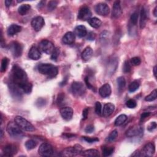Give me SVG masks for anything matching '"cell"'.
<instances>
[{
  "label": "cell",
  "instance_id": "obj_1",
  "mask_svg": "<svg viewBox=\"0 0 157 157\" xmlns=\"http://www.w3.org/2000/svg\"><path fill=\"white\" fill-rule=\"evenodd\" d=\"M12 79L13 83L17 86L28 82L27 75L24 69L18 65H14L12 69Z\"/></svg>",
  "mask_w": 157,
  "mask_h": 157
},
{
  "label": "cell",
  "instance_id": "obj_2",
  "mask_svg": "<svg viewBox=\"0 0 157 157\" xmlns=\"http://www.w3.org/2000/svg\"><path fill=\"white\" fill-rule=\"evenodd\" d=\"M38 70L40 74L47 75L49 77H54L59 73L57 66L48 63L40 64L38 66Z\"/></svg>",
  "mask_w": 157,
  "mask_h": 157
},
{
  "label": "cell",
  "instance_id": "obj_3",
  "mask_svg": "<svg viewBox=\"0 0 157 157\" xmlns=\"http://www.w3.org/2000/svg\"><path fill=\"white\" fill-rule=\"evenodd\" d=\"M6 130L9 135L14 139H20L24 136V133L15 122L10 121L8 123Z\"/></svg>",
  "mask_w": 157,
  "mask_h": 157
},
{
  "label": "cell",
  "instance_id": "obj_4",
  "mask_svg": "<svg viewBox=\"0 0 157 157\" xmlns=\"http://www.w3.org/2000/svg\"><path fill=\"white\" fill-rule=\"evenodd\" d=\"M14 121L23 130L26 131H33L35 130L30 122H29L27 120L21 117V116H16L14 119Z\"/></svg>",
  "mask_w": 157,
  "mask_h": 157
},
{
  "label": "cell",
  "instance_id": "obj_5",
  "mask_svg": "<svg viewBox=\"0 0 157 157\" xmlns=\"http://www.w3.org/2000/svg\"><path fill=\"white\" fill-rule=\"evenodd\" d=\"M82 152V147L79 144L75 145L74 147H68L62 152V155L65 156H75Z\"/></svg>",
  "mask_w": 157,
  "mask_h": 157
},
{
  "label": "cell",
  "instance_id": "obj_6",
  "mask_svg": "<svg viewBox=\"0 0 157 157\" xmlns=\"http://www.w3.org/2000/svg\"><path fill=\"white\" fill-rule=\"evenodd\" d=\"M55 49L53 43L48 40H43L39 44V50L47 55L52 54Z\"/></svg>",
  "mask_w": 157,
  "mask_h": 157
},
{
  "label": "cell",
  "instance_id": "obj_7",
  "mask_svg": "<svg viewBox=\"0 0 157 157\" xmlns=\"http://www.w3.org/2000/svg\"><path fill=\"white\" fill-rule=\"evenodd\" d=\"M38 153L40 156H50L54 154V149L52 145L48 143H43L40 145Z\"/></svg>",
  "mask_w": 157,
  "mask_h": 157
},
{
  "label": "cell",
  "instance_id": "obj_8",
  "mask_svg": "<svg viewBox=\"0 0 157 157\" xmlns=\"http://www.w3.org/2000/svg\"><path fill=\"white\" fill-rule=\"evenodd\" d=\"M85 87L83 83L80 82H74L71 85V90L74 95L82 96L85 92Z\"/></svg>",
  "mask_w": 157,
  "mask_h": 157
},
{
  "label": "cell",
  "instance_id": "obj_9",
  "mask_svg": "<svg viewBox=\"0 0 157 157\" xmlns=\"http://www.w3.org/2000/svg\"><path fill=\"white\" fill-rule=\"evenodd\" d=\"M91 15L90 9L87 6H83L79 9L77 17L81 20H89L91 19Z\"/></svg>",
  "mask_w": 157,
  "mask_h": 157
},
{
  "label": "cell",
  "instance_id": "obj_10",
  "mask_svg": "<svg viewBox=\"0 0 157 157\" xmlns=\"http://www.w3.org/2000/svg\"><path fill=\"white\" fill-rule=\"evenodd\" d=\"M95 11L96 13L100 15L101 16H106L110 13V9L108 5L106 3H98L95 6Z\"/></svg>",
  "mask_w": 157,
  "mask_h": 157
},
{
  "label": "cell",
  "instance_id": "obj_11",
  "mask_svg": "<svg viewBox=\"0 0 157 157\" xmlns=\"http://www.w3.org/2000/svg\"><path fill=\"white\" fill-rule=\"evenodd\" d=\"M9 49L12 54L15 57H19L22 55L23 48L22 45L18 42H13L10 44Z\"/></svg>",
  "mask_w": 157,
  "mask_h": 157
},
{
  "label": "cell",
  "instance_id": "obj_12",
  "mask_svg": "<svg viewBox=\"0 0 157 157\" xmlns=\"http://www.w3.org/2000/svg\"><path fill=\"white\" fill-rule=\"evenodd\" d=\"M31 26L33 29L36 31H39L41 30L42 28L45 24V22L43 17L40 16H38L34 17L31 21Z\"/></svg>",
  "mask_w": 157,
  "mask_h": 157
},
{
  "label": "cell",
  "instance_id": "obj_13",
  "mask_svg": "<svg viewBox=\"0 0 157 157\" xmlns=\"http://www.w3.org/2000/svg\"><path fill=\"white\" fill-rule=\"evenodd\" d=\"M143 133V128L140 126H134L126 132V136L128 137H132L142 135Z\"/></svg>",
  "mask_w": 157,
  "mask_h": 157
},
{
  "label": "cell",
  "instance_id": "obj_14",
  "mask_svg": "<svg viewBox=\"0 0 157 157\" xmlns=\"http://www.w3.org/2000/svg\"><path fill=\"white\" fill-rule=\"evenodd\" d=\"M155 152V147L153 143H148L144 147L142 152H140L141 156H152Z\"/></svg>",
  "mask_w": 157,
  "mask_h": 157
},
{
  "label": "cell",
  "instance_id": "obj_15",
  "mask_svg": "<svg viewBox=\"0 0 157 157\" xmlns=\"http://www.w3.org/2000/svg\"><path fill=\"white\" fill-rule=\"evenodd\" d=\"M60 114L62 118L65 120H70L73 115V110L71 107H65L60 109Z\"/></svg>",
  "mask_w": 157,
  "mask_h": 157
},
{
  "label": "cell",
  "instance_id": "obj_16",
  "mask_svg": "<svg viewBox=\"0 0 157 157\" xmlns=\"http://www.w3.org/2000/svg\"><path fill=\"white\" fill-rule=\"evenodd\" d=\"M17 152V148L14 145L8 144L3 148L4 156H13Z\"/></svg>",
  "mask_w": 157,
  "mask_h": 157
},
{
  "label": "cell",
  "instance_id": "obj_17",
  "mask_svg": "<svg viewBox=\"0 0 157 157\" xmlns=\"http://www.w3.org/2000/svg\"><path fill=\"white\" fill-rule=\"evenodd\" d=\"M40 56H41V54L39 49V48L36 47V46H33L30 49V51L28 52V57L30 59L33 60H39Z\"/></svg>",
  "mask_w": 157,
  "mask_h": 157
},
{
  "label": "cell",
  "instance_id": "obj_18",
  "mask_svg": "<svg viewBox=\"0 0 157 157\" xmlns=\"http://www.w3.org/2000/svg\"><path fill=\"white\" fill-rule=\"evenodd\" d=\"M99 94L103 98L108 97L111 94V87L109 84L103 85L99 90Z\"/></svg>",
  "mask_w": 157,
  "mask_h": 157
},
{
  "label": "cell",
  "instance_id": "obj_19",
  "mask_svg": "<svg viewBox=\"0 0 157 157\" xmlns=\"http://www.w3.org/2000/svg\"><path fill=\"white\" fill-rule=\"evenodd\" d=\"M63 43L66 45H71L75 41V34L73 32L66 33L62 38Z\"/></svg>",
  "mask_w": 157,
  "mask_h": 157
},
{
  "label": "cell",
  "instance_id": "obj_20",
  "mask_svg": "<svg viewBox=\"0 0 157 157\" xmlns=\"http://www.w3.org/2000/svg\"><path fill=\"white\" fill-rule=\"evenodd\" d=\"M122 14V9L120 1H116L113 6L112 16L114 18H119Z\"/></svg>",
  "mask_w": 157,
  "mask_h": 157
},
{
  "label": "cell",
  "instance_id": "obj_21",
  "mask_svg": "<svg viewBox=\"0 0 157 157\" xmlns=\"http://www.w3.org/2000/svg\"><path fill=\"white\" fill-rule=\"evenodd\" d=\"M115 106L113 104L109 103L106 104L104 106L103 110V115L104 117H108V116L111 115L114 111Z\"/></svg>",
  "mask_w": 157,
  "mask_h": 157
},
{
  "label": "cell",
  "instance_id": "obj_22",
  "mask_svg": "<svg viewBox=\"0 0 157 157\" xmlns=\"http://www.w3.org/2000/svg\"><path fill=\"white\" fill-rule=\"evenodd\" d=\"M87 34V28L84 25H79L74 29V34L79 38H84Z\"/></svg>",
  "mask_w": 157,
  "mask_h": 157
},
{
  "label": "cell",
  "instance_id": "obj_23",
  "mask_svg": "<svg viewBox=\"0 0 157 157\" xmlns=\"http://www.w3.org/2000/svg\"><path fill=\"white\" fill-rule=\"evenodd\" d=\"M118 66V61L117 59H112L110 60V61L108 63V68H107V71L108 73L112 75L114 73L116 69H117V68Z\"/></svg>",
  "mask_w": 157,
  "mask_h": 157
},
{
  "label": "cell",
  "instance_id": "obj_24",
  "mask_svg": "<svg viewBox=\"0 0 157 157\" xmlns=\"http://www.w3.org/2000/svg\"><path fill=\"white\" fill-rule=\"evenodd\" d=\"M21 30H22V27L20 26L16 25V24H13L9 27L7 33L9 36H12L15 35V34H16L17 33L20 32Z\"/></svg>",
  "mask_w": 157,
  "mask_h": 157
},
{
  "label": "cell",
  "instance_id": "obj_25",
  "mask_svg": "<svg viewBox=\"0 0 157 157\" xmlns=\"http://www.w3.org/2000/svg\"><path fill=\"white\" fill-rule=\"evenodd\" d=\"M93 54H94V51H93L92 49L90 47H87L82 52L81 57L84 60L88 61L92 57Z\"/></svg>",
  "mask_w": 157,
  "mask_h": 157
},
{
  "label": "cell",
  "instance_id": "obj_26",
  "mask_svg": "<svg viewBox=\"0 0 157 157\" xmlns=\"http://www.w3.org/2000/svg\"><path fill=\"white\" fill-rule=\"evenodd\" d=\"M18 87L22 90V91H24L25 94H30L32 91V84L29 82L28 81L20 85Z\"/></svg>",
  "mask_w": 157,
  "mask_h": 157
},
{
  "label": "cell",
  "instance_id": "obj_27",
  "mask_svg": "<svg viewBox=\"0 0 157 157\" xmlns=\"http://www.w3.org/2000/svg\"><path fill=\"white\" fill-rule=\"evenodd\" d=\"M82 156H89V157H97L100 156V154L97 150L95 149H89L85 151H82Z\"/></svg>",
  "mask_w": 157,
  "mask_h": 157
},
{
  "label": "cell",
  "instance_id": "obj_28",
  "mask_svg": "<svg viewBox=\"0 0 157 157\" xmlns=\"http://www.w3.org/2000/svg\"><path fill=\"white\" fill-rule=\"evenodd\" d=\"M141 17H140V28H144L147 22V14L144 8H142L141 10Z\"/></svg>",
  "mask_w": 157,
  "mask_h": 157
},
{
  "label": "cell",
  "instance_id": "obj_29",
  "mask_svg": "<svg viewBox=\"0 0 157 157\" xmlns=\"http://www.w3.org/2000/svg\"><path fill=\"white\" fill-rule=\"evenodd\" d=\"M89 24L90 26L94 28H98L100 27L102 24V22L100 19H99L96 17H94V18H91L88 20Z\"/></svg>",
  "mask_w": 157,
  "mask_h": 157
},
{
  "label": "cell",
  "instance_id": "obj_30",
  "mask_svg": "<svg viewBox=\"0 0 157 157\" xmlns=\"http://www.w3.org/2000/svg\"><path fill=\"white\" fill-rule=\"evenodd\" d=\"M31 9V6L30 4H23L21 5L20 6L18 9V13H19L20 15H25L27 14V13L28 12L29 10Z\"/></svg>",
  "mask_w": 157,
  "mask_h": 157
},
{
  "label": "cell",
  "instance_id": "obj_31",
  "mask_svg": "<svg viewBox=\"0 0 157 157\" xmlns=\"http://www.w3.org/2000/svg\"><path fill=\"white\" fill-rule=\"evenodd\" d=\"M127 120V116L125 114H121L120 115L119 117H117V119H115L114 124L115 126H120L121 125H123L125 122Z\"/></svg>",
  "mask_w": 157,
  "mask_h": 157
},
{
  "label": "cell",
  "instance_id": "obj_32",
  "mask_svg": "<svg viewBox=\"0 0 157 157\" xmlns=\"http://www.w3.org/2000/svg\"><path fill=\"white\" fill-rule=\"evenodd\" d=\"M117 136H118V131L117 130H115L109 134V136L106 139V141L107 142H112L115 140Z\"/></svg>",
  "mask_w": 157,
  "mask_h": 157
},
{
  "label": "cell",
  "instance_id": "obj_33",
  "mask_svg": "<svg viewBox=\"0 0 157 157\" xmlns=\"http://www.w3.org/2000/svg\"><path fill=\"white\" fill-rule=\"evenodd\" d=\"M139 86H140V83L139 81L137 80H134L129 85L128 90L130 92H135L139 89Z\"/></svg>",
  "mask_w": 157,
  "mask_h": 157
},
{
  "label": "cell",
  "instance_id": "obj_34",
  "mask_svg": "<svg viewBox=\"0 0 157 157\" xmlns=\"http://www.w3.org/2000/svg\"><path fill=\"white\" fill-rule=\"evenodd\" d=\"M119 90L120 91L123 90L126 85V80L124 77H119L117 79Z\"/></svg>",
  "mask_w": 157,
  "mask_h": 157
},
{
  "label": "cell",
  "instance_id": "obj_35",
  "mask_svg": "<svg viewBox=\"0 0 157 157\" xmlns=\"http://www.w3.org/2000/svg\"><path fill=\"white\" fill-rule=\"evenodd\" d=\"M114 151V148L112 147H104L103 148V155L104 156H108L111 155Z\"/></svg>",
  "mask_w": 157,
  "mask_h": 157
},
{
  "label": "cell",
  "instance_id": "obj_36",
  "mask_svg": "<svg viewBox=\"0 0 157 157\" xmlns=\"http://www.w3.org/2000/svg\"><path fill=\"white\" fill-rule=\"evenodd\" d=\"M37 145V142L33 140V139H30L26 142L25 147L28 150H31L35 148Z\"/></svg>",
  "mask_w": 157,
  "mask_h": 157
},
{
  "label": "cell",
  "instance_id": "obj_37",
  "mask_svg": "<svg viewBox=\"0 0 157 157\" xmlns=\"http://www.w3.org/2000/svg\"><path fill=\"white\" fill-rule=\"evenodd\" d=\"M157 97V91L156 90H154L150 95L147 96L145 98V100L146 101L150 102V101H153L155 100Z\"/></svg>",
  "mask_w": 157,
  "mask_h": 157
},
{
  "label": "cell",
  "instance_id": "obj_38",
  "mask_svg": "<svg viewBox=\"0 0 157 157\" xmlns=\"http://www.w3.org/2000/svg\"><path fill=\"white\" fill-rule=\"evenodd\" d=\"M8 63H9V59H8V58L6 57L3 58L1 61V73L5 72L6 70L7 67L8 66Z\"/></svg>",
  "mask_w": 157,
  "mask_h": 157
},
{
  "label": "cell",
  "instance_id": "obj_39",
  "mask_svg": "<svg viewBox=\"0 0 157 157\" xmlns=\"http://www.w3.org/2000/svg\"><path fill=\"white\" fill-rule=\"evenodd\" d=\"M109 33L108 31H104L101 33L100 36V40L102 44L107 42V40L109 39Z\"/></svg>",
  "mask_w": 157,
  "mask_h": 157
},
{
  "label": "cell",
  "instance_id": "obj_40",
  "mask_svg": "<svg viewBox=\"0 0 157 157\" xmlns=\"http://www.w3.org/2000/svg\"><path fill=\"white\" fill-rule=\"evenodd\" d=\"M137 20H138V13L137 12H135L133 14H132L130 17V21L131 24L133 25H136L137 23Z\"/></svg>",
  "mask_w": 157,
  "mask_h": 157
},
{
  "label": "cell",
  "instance_id": "obj_41",
  "mask_svg": "<svg viewBox=\"0 0 157 157\" xmlns=\"http://www.w3.org/2000/svg\"><path fill=\"white\" fill-rule=\"evenodd\" d=\"M51 59L53 61H57L58 58H59V56L60 55V50L58 48H55L54 52H52V54H51Z\"/></svg>",
  "mask_w": 157,
  "mask_h": 157
},
{
  "label": "cell",
  "instance_id": "obj_42",
  "mask_svg": "<svg viewBox=\"0 0 157 157\" xmlns=\"http://www.w3.org/2000/svg\"><path fill=\"white\" fill-rule=\"evenodd\" d=\"M58 2L56 1H51L48 3L47 5V9L49 11L54 10L57 6Z\"/></svg>",
  "mask_w": 157,
  "mask_h": 157
},
{
  "label": "cell",
  "instance_id": "obj_43",
  "mask_svg": "<svg viewBox=\"0 0 157 157\" xmlns=\"http://www.w3.org/2000/svg\"><path fill=\"white\" fill-rule=\"evenodd\" d=\"M102 106L100 102H96L95 104V112L97 115H101L103 113Z\"/></svg>",
  "mask_w": 157,
  "mask_h": 157
},
{
  "label": "cell",
  "instance_id": "obj_44",
  "mask_svg": "<svg viewBox=\"0 0 157 157\" xmlns=\"http://www.w3.org/2000/svg\"><path fill=\"white\" fill-rule=\"evenodd\" d=\"M141 60L140 59V58L137 57H133L131 60V63L133 66H139L141 64Z\"/></svg>",
  "mask_w": 157,
  "mask_h": 157
},
{
  "label": "cell",
  "instance_id": "obj_45",
  "mask_svg": "<svg viewBox=\"0 0 157 157\" xmlns=\"http://www.w3.org/2000/svg\"><path fill=\"white\" fill-rule=\"evenodd\" d=\"M123 70L124 72L125 73H130L131 70V65L130 64L129 61H126L124 64V66H123Z\"/></svg>",
  "mask_w": 157,
  "mask_h": 157
},
{
  "label": "cell",
  "instance_id": "obj_46",
  "mask_svg": "<svg viewBox=\"0 0 157 157\" xmlns=\"http://www.w3.org/2000/svg\"><path fill=\"white\" fill-rule=\"evenodd\" d=\"M126 106L128 107V108H130V109H133L136 107L137 106V103L134 100H130L128 101H126Z\"/></svg>",
  "mask_w": 157,
  "mask_h": 157
},
{
  "label": "cell",
  "instance_id": "obj_47",
  "mask_svg": "<svg viewBox=\"0 0 157 157\" xmlns=\"http://www.w3.org/2000/svg\"><path fill=\"white\" fill-rule=\"evenodd\" d=\"M82 138L88 143H95L96 142L99 141V139L97 137H90L84 136L82 137Z\"/></svg>",
  "mask_w": 157,
  "mask_h": 157
},
{
  "label": "cell",
  "instance_id": "obj_48",
  "mask_svg": "<svg viewBox=\"0 0 157 157\" xmlns=\"http://www.w3.org/2000/svg\"><path fill=\"white\" fill-rule=\"evenodd\" d=\"M156 123L155 121H153L151 122V123L147 127V130L149 131H152L153 130L156 129Z\"/></svg>",
  "mask_w": 157,
  "mask_h": 157
},
{
  "label": "cell",
  "instance_id": "obj_49",
  "mask_svg": "<svg viewBox=\"0 0 157 157\" xmlns=\"http://www.w3.org/2000/svg\"><path fill=\"white\" fill-rule=\"evenodd\" d=\"M65 100V95H64L63 93L60 94V95H59V97H58L57 99V103L60 105L61 104H62L63 101Z\"/></svg>",
  "mask_w": 157,
  "mask_h": 157
},
{
  "label": "cell",
  "instance_id": "obj_50",
  "mask_svg": "<svg viewBox=\"0 0 157 157\" xmlns=\"http://www.w3.org/2000/svg\"><path fill=\"white\" fill-rule=\"evenodd\" d=\"M95 128H94V126L91 125H89L87 126L86 128H85V131L87 133H92L93 131H94Z\"/></svg>",
  "mask_w": 157,
  "mask_h": 157
},
{
  "label": "cell",
  "instance_id": "obj_51",
  "mask_svg": "<svg viewBox=\"0 0 157 157\" xmlns=\"http://www.w3.org/2000/svg\"><path fill=\"white\" fill-rule=\"evenodd\" d=\"M89 77H86L85 78V84H86L87 87H88L89 89H91V90H94V86H93V85L90 83V82H89Z\"/></svg>",
  "mask_w": 157,
  "mask_h": 157
},
{
  "label": "cell",
  "instance_id": "obj_52",
  "mask_svg": "<svg viewBox=\"0 0 157 157\" xmlns=\"http://www.w3.org/2000/svg\"><path fill=\"white\" fill-rule=\"evenodd\" d=\"M45 103V100H44V99L42 98H39L37 102H36V104L38 105V106H44Z\"/></svg>",
  "mask_w": 157,
  "mask_h": 157
},
{
  "label": "cell",
  "instance_id": "obj_53",
  "mask_svg": "<svg viewBox=\"0 0 157 157\" xmlns=\"http://www.w3.org/2000/svg\"><path fill=\"white\" fill-rule=\"evenodd\" d=\"M88 115H89V108H85L84 110H83V119L85 120L88 117Z\"/></svg>",
  "mask_w": 157,
  "mask_h": 157
},
{
  "label": "cell",
  "instance_id": "obj_54",
  "mask_svg": "<svg viewBox=\"0 0 157 157\" xmlns=\"http://www.w3.org/2000/svg\"><path fill=\"white\" fill-rule=\"evenodd\" d=\"M150 115V112H144V113L142 114L141 115V121H142L146 118H147Z\"/></svg>",
  "mask_w": 157,
  "mask_h": 157
},
{
  "label": "cell",
  "instance_id": "obj_55",
  "mask_svg": "<svg viewBox=\"0 0 157 157\" xmlns=\"http://www.w3.org/2000/svg\"><path fill=\"white\" fill-rule=\"evenodd\" d=\"M95 38V33H92V32H90L89 34V36L88 38H87V39H88L89 40H94Z\"/></svg>",
  "mask_w": 157,
  "mask_h": 157
},
{
  "label": "cell",
  "instance_id": "obj_56",
  "mask_svg": "<svg viewBox=\"0 0 157 157\" xmlns=\"http://www.w3.org/2000/svg\"><path fill=\"white\" fill-rule=\"evenodd\" d=\"M12 1L11 0H6V1H5V4L6 6L7 7H9L11 5V3H12Z\"/></svg>",
  "mask_w": 157,
  "mask_h": 157
},
{
  "label": "cell",
  "instance_id": "obj_57",
  "mask_svg": "<svg viewBox=\"0 0 157 157\" xmlns=\"http://www.w3.org/2000/svg\"><path fill=\"white\" fill-rule=\"evenodd\" d=\"M44 4H45V1H40L39 3V4H38V8H42L43 6L44 5Z\"/></svg>",
  "mask_w": 157,
  "mask_h": 157
},
{
  "label": "cell",
  "instance_id": "obj_58",
  "mask_svg": "<svg viewBox=\"0 0 157 157\" xmlns=\"http://www.w3.org/2000/svg\"><path fill=\"white\" fill-rule=\"evenodd\" d=\"M154 15L155 17H157V6H156L154 9Z\"/></svg>",
  "mask_w": 157,
  "mask_h": 157
},
{
  "label": "cell",
  "instance_id": "obj_59",
  "mask_svg": "<svg viewBox=\"0 0 157 157\" xmlns=\"http://www.w3.org/2000/svg\"><path fill=\"white\" fill-rule=\"evenodd\" d=\"M154 74L155 77H156V66H155L154 68Z\"/></svg>",
  "mask_w": 157,
  "mask_h": 157
},
{
  "label": "cell",
  "instance_id": "obj_60",
  "mask_svg": "<svg viewBox=\"0 0 157 157\" xmlns=\"http://www.w3.org/2000/svg\"><path fill=\"white\" fill-rule=\"evenodd\" d=\"M3 130H1V137H3Z\"/></svg>",
  "mask_w": 157,
  "mask_h": 157
}]
</instances>
